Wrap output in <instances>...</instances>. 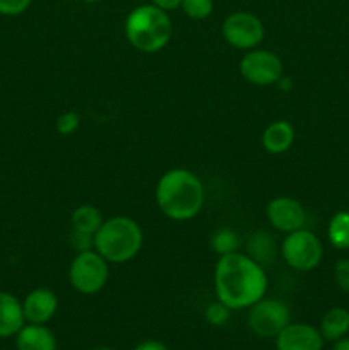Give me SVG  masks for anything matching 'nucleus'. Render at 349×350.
<instances>
[{"label":"nucleus","instance_id":"f257e3e1","mask_svg":"<svg viewBox=\"0 0 349 350\" xmlns=\"http://www.w3.org/2000/svg\"><path fill=\"white\" fill-rule=\"evenodd\" d=\"M269 277L248 255L235 252L219 256L214 267V293L231 311L248 310L266 297Z\"/></svg>","mask_w":349,"mask_h":350},{"label":"nucleus","instance_id":"f03ea898","mask_svg":"<svg viewBox=\"0 0 349 350\" xmlns=\"http://www.w3.org/2000/svg\"><path fill=\"white\" fill-rule=\"evenodd\" d=\"M154 198L164 217L174 222L192 221L204 207V183L194 171L173 167L157 180Z\"/></svg>","mask_w":349,"mask_h":350},{"label":"nucleus","instance_id":"7ed1b4c3","mask_svg":"<svg viewBox=\"0 0 349 350\" xmlns=\"http://www.w3.org/2000/svg\"><path fill=\"white\" fill-rule=\"evenodd\" d=\"M123 31L130 46L140 53L153 55L168 46L173 36V23L166 10L149 2L133 7L127 14Z\"/></svg>","mask_w":349,"mask_h":350},{"label":"nucleus","instance_id":"20e7f679","mask_svg":"<svg viewBox=\"0 0 349 350\" xmlns=\"http://www.w3.org/2000/svg\"><path fill=\"white\" fill-rule=\"evenodd\" d=\"M142 245V228L129 215H113L106 219L94 234V250L106 262L115 265L135 258Z\"/></svg>","mask_w":349,"mask_h":350},{"label":"nucleus","instance_id":"39448f33","mask_svg":"<svg viewBox=\"0 0 349 350\" xmlns=\"http://www.w3.org/2000/svg\"><path fill=\"white\" fill-rule=\"evenodd\" d=\"M109 279V263L96 250L75 253L68 267V282L75 293L94 296L101 293Z\"/></svg>","mask_w":349,"mask_h":350},{"label":"nucleus","instance_id":"423d86ee","mask_svg":"<svg viewBox=\"0 0 349 350\" xmlns=\"http://www.w3.org/2000/svg\"><path fill=\"white\" fill-rule=\"evenodd\" d=\"M281 256L289 269L296 272H311L324 258V245L310 229L289 232L281 243Z\"/></svg>","mask_w":349,"mask_h":350},{"label":"nucleus","instance_id":"0eeeda50","mask_svg":"<svg viewBox=\"0 0 349 350\" xmlns=\"http://www.w3.org/2000/svg\"><path fill=\"white\" fill-rule=\"evenodd\" d=\"M250 332L260 338H276L291 323V310L284 301L262 297L248 308Z\"/></svg>","mask_w":349,"mask_h":350},{"label":"nucleus","instance_id":"6e6552de","mask_svg":"<svg viewBox=\"0 0 349 350\" xmlns=\"http://www.w3.org/2000/svg\"><path fill=\"white\" fill-rule=\"evenodd\" d=\"M221 34L229 46L248 51L259 48L266 36V27L259 16L246 10H236L224 17Z\"/></svg>","mask_w":349,"mask_h":350},{"label":"nucleus","instance_id":"1a4fd4ad","mask_svg":"<svg viewBox=\"0 0 349 350\" xmlns=\"http://www.w3.org/2000/svg\"><path fill=\"white\" fill-rule=\"evenodd\" d=\"M240 75L248 84L266 88V85H276L279 79L284 75V64L279 55L274 51L253 48L245 51L238 64Z\"/></svg>","mask_w":349,"mask_h":350},{"label":"nucleus","instance_id":"9d476101","mask_svg":"<svg viewBox=\"0 0 349 350\" xmlns=\"http://www.w3.org/2000/svg\"><path fill=\"white\" fill-rule=\"evenodd\" d=\"M266 217L276 231L284 232V234L303 229L308 219L301 202L291 197H276L267 202Z\"/></svg>","mask_w":349,"mask_h":350},{"label":"nucleus","instance_id":"9b49d317","mask_svg":"<svg viewBox=\"0 0 349 350\" xmlns=\"http://www.w3.org/2000/svg\"><path fill=\"white\" fill-rule=\"evenodd\" d=\"M276 350H324V337L320 330L310 323H293L291 321L277 335Z\"/></svg>","mask_w":349,"mask_h":350},{"label":"nucleus","instance_id":"f8f14e48","mask_svg":"<svg viewBox=\"0 0 349 350\" xmlns=\"http://www.w3.org/2000/svg\"><path fill=\"white\" fill-rule=\"evenodd\" d=\"M23 311L26 323L48 325L58 311V297L48 287H36L23 299Z\"/></svg>","mask_w":349,"mask_h":350},{"label":"nucleus","instance_id":"ddd939ff","mask_svg":"<svg viewBox=\"0 0 349 350\" xmlns=\"http://www.w3.org/2000/svg\"><path fill=\"white\" fill-rule=\"evenodd\" d=\"M26 325L23 301L14 294L0 291V338L16 337L17 332Z\"/></svg>","mask_w":349,"mask_h":350},{"label":"nucleus","instance_id":"4468645a","mask_svg":"<svg viewBox=\"0 0 349 350\" xmlns=\"http://www.w3.org/2000/svg\"><path fill=\"white\" fill-rule=\"evenodd\" d=\"M16 350H57L58 342L47 325L26 323L16 334Z\"/></svg>","mask_w":349,"mask_h":350},{"label":"nucleus","instance_id":"2eb2a0df","mask_svg":"<svg viewBox=\"0 0 349 350\" xmlns=\"http://www.w3.org/2000/svg\"><path fill=\"white\" fill-rule=\"evenodd\" d=\"M294 126L287 120H276L269 123L262 132V147L269 154L279 156V154L287 152L294 144Z\"/></svg>","mask_w":349,"mask_h":350},{"label":"nucleus","instance_id":"dca6fc26","mask_svg":"<svg viewBox=\"0 0 349 350\" xmlns=\"http://www.w3.org/2000/svg\"><path fill=\"white\" fill-rule=\"evenodd\" d=\"M246 255L266 269V265L272 263L277 255V245L274 236L266 229H257L246 239Z\"/></svg>","mask_w":349,"mask_h":350},{"label":"nucleus","instance_id":"f3484780","mask_svg":"<svg viewBox=\"0 0 349 350\" xmlns=\"http://www.w3.org/2000/svg\"><path fill=\"white\" fill-rule=\"evenodd\" d=\"M322 337L325 342H335L349 335V311L346 308H331L320 320Z\"/></svg>","mask_w":349,"mask_h":350},{"label":"nucleus","instance_id":"a211bd4d","mask_svg":"<svg viewBox=\"0 0 349 350\" xmlns=\"http://www.w3.org/2000/svg\"><path fill=\"white\" fill-rule=\"evenodd\" d=\"M103 222H105V219H103L101 211L94 205H79L70 214V228L89 232V234H96Z\"/></svg>","mask_w":349,"mask_h":350},{"label":"nucleus","instance_id":"6ab92c4d","mask_svg":"<svg viewBox=\"0 0 349 350\" xmlns=\"http://www.w3.org/2000/svg\"><path fill=\"white\" fill-rule=\"evenodd\" d=\"M327 239L335 250H349V211H339L327 224Z\"/></svg>","mask_w":349,"mask_h":350},{"label":"nucleus","instance_id":"aec40b11","mask_svg":"<svg viewBox=\"0 0 349 350\" xmlns=\"http://www.w3.org/2000/svg\"><path fill=\"white\" fill-rule=\"evenodd\" d=\"M209 246L212 252L218 256L229 255V253L238 252L240 248V236L236 234L233 229L221 228L216 232H212L211 239H209Z\"/></svg>","mask_w":349,"mask_h":350},{"label":"nucleus","instance_id":"412c9836","mask_svg":"<svg viewBox=\"0 0 349 350\" xmlns=\"http://www.w3.org/2000/svg\"><path fill=\"white\" fill-rule=\"evenodd\" d=\"M180 9L192 21H204L214 12V0H181Z\"/></svg>","mask_w":349,"mask_h":350},{"label":"nucleus","instance_id":"4be33fe9","mask_svg":"<svg viewBox=\"0 0 349 350\" xmlns=\"http://www.w3.org/2000/svg\"><path fill=\"white\" fill-rule=\"evenodd\" d=\"M204 318L211 327H224L231 320V310L221 301H214L205 308Z\"/></svg>","mask_w":349,"mask_h":350},{"label":"nucleus","instance_id":"5701e85b","mask_svg":"<svg viewBox=\"0 0 349 350\" xmlns=\"http://www.w3.org/2000/svg\"><path fill=\"white\" fill-rule=\"evenodd\" d=\"M81 126V115L77 111H65L62 115H58L57 122H55V129L60 135H72V133L77 132V129Z\"/></svg>","mask_w":349,"mask_h":350},{"label":"nucleus","instance_id":"b1692460","mask_svg":"<svg viewBox=\"0 0 349 350\" xmlns=\"http://www.w3.org/2000/svg\"><path fill=\"white\" fill-rule=\"evenodd\" d=\"M68 241H70V246L75 250V253H84V252H91V250H94V234L79 231V229L70 228Z\"/></svg>","mask_w":349,"mask_h":350},{"label":"nucleus","instance_id":"393cba45","mask_svg":"<svg viewBox=\"0 0 349 350\" xmlns=\"http://www.w3.org/2000/svg\"><path fill=\"white\" fill-rule=\"evenodd\" d=\"M33 0H0V16L16 17L26 12Z\"/></svg>","mask_w":349,"mask_h":350},{"label":"nucleus","instance_id":"a878e982","mask_svg":"<svg viewBox=\"0 0 349 350\" xmlns=\"http://www.w3.org/2000/svg\"><path fill=\"white\" fill-rule=\"evenodd\" d=\"M334 282L342 293H349V258H341L335 262Z\"/></svg>","mask_w":349,"mask_h":350},{"label":"nucleus","instance_id":"bb28decb","mask_svg":"<svg viewBox=\"0 0 349 350\" xmlns=\"http://www.w3.org/2000/svg\"><path fill=\"white\" fill-rule=\"evenodd\" d=\"M132 350H170L166 347V344H163L161 340H142L135 345Z\"/></svg>","mask_w":349,"mask_h":350},{"label":"nucleus","instance_id":"cd10ccee","mask_svg":"<svg viewBox=\"0 0 349 350\" xmlns=\"http://www.w3.org/2000/svg\"><path fill=\"white\" fill-rule=\"evenodd\" d=\"M153 5L159 7V9L166 10V12H170V10H174V9H180L181 5V0H149Z\"/></svg>","mask_w":349,"mask_h":350},{"label":"nucleus","instance_id":"c85d7f7f","mask_svg":"<svg viewBox=\"0 0 349 350\" xmlns=\"http://www.w3.org/2000/svg\"><path fill=\"white\" fill-rule=\"evenodd\" d=\"M332 350H349V337L346 335V337L339 338V340L332 342Z\"/></svg>","mask_w":349,"mask_h":350},{"label":"nucleus","instance_id":"c756f323","mask_svg":"<svg viewBox=\"0 0 349 350\" xmlns=\"http://www.w3.org/2000/svg\"><path fill=\"white\" fill-rule=\"evenodd\" d=\"M276 85H279L284 92H287V91H291V88H293V81H291V77H287V75L284 74Z\"/></svg>","mask_w":349,"mask_h":350},{"label":"nucleus","instance_id":"7c9ffc66","mask_svg":"<svg viewBox=\"0 0 349 350\" xmlns=\"http://www.w3.org/2000/svg\"><path fill=\"white\" fill-rule=\"evenodd\" d=\"M92 350H116V349L106 347V345H99V347H96V349H92Z\"/></svg>","mask_w":349,"mask_h":350},{"label":"nucleus","instance_id":"2f4dec72","mask_svg":"<svg viewBox=\"0 0 349 350\" xmlns=\"http://www.w3.org/2000/svg\"><path fill=\"white\" fill-rule=\"evenodd\" d=\"M81 2H86V3H96V2H99V0H81Z\"/></svg>","mask_w":349,"mask_h":350}]
</instances>
